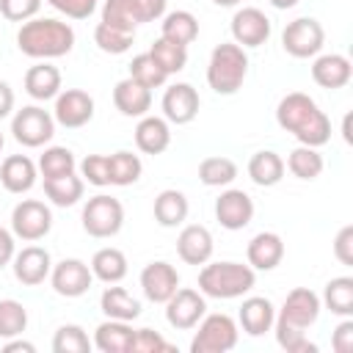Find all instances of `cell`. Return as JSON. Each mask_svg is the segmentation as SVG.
Masks as SVG:
<instances>
[{
    "label": "cell",
    "instance_id": "1",
    "mask_svg": "<svg viewBox=\"0 0 353 353\" xmlns=\"http://www.w3.org/2000/svg\"><path fill=\"white\" fill-rule=\"evenodd\" d=\"M320 295L312 292L309 287H295L284 303L281 312L273 320V331H276V342L287 350V353H314L317 345L309 342L306 328H312L320 317Z\"/></svg>",
    "mask_w": 353,
    "mask_h": 353
},
{
    "label": "cell",
    "instance_id": "2",
    "mask_svg": "<svg viewBox=\"0 0 353 353\" xmlns=\"http://www.w3.org/2000/svg\"><path fill=\"white\" fill-rule=\"evenodd\" d=\"M276 121H279L281 130H287L303 146L320 149V146H325L331 141V121H328V116L303 91H290V94H284L279 99Z\"/></svg>",
    "mask_w": 353,
    "mask_h": 353
},
{
    "label": "cell",
    "instance_id": "3",
    "mask_svg": "<svg viewBox=\"0 0 353 353\" xmlns=\"http://www.w3.org/2000/svg\"><path fill=\"white\" fill-rule=\"evenodd\" d=\"M17 47L22 55L36 61H50L69 55L74 47V30L69 22H61L55 17H33L19 25L17 30Z\"/></svg>",
    "mask_w": 353,
    "mask_h": 353
},
{
    "label": "cell",
    "instance_id": "4",
    "mask_svg": "<svg viewBox=\"0 0 353 353\" xmlns=\"http://www.w3.org/2000/svg\"><path fill=\"white\" fill-rule=\"evenodd\" d=\"M256 284V270L243 262H204L199 270V292L204 298L232 301L251 292Z\"/></svg>",
    "mask_w": 353,
    "mask_h": 353
},
{
    "label": "cell",
    "instance_id": "5",
    "mask_svg": "<svg viewBox=\"0 0 353 353\" xmlns=\"http://www.w3.org/2000/svg\"><path fill=\"white\" fill-rule=\"evenodd\" d=\"M248 74V55L245 47L234 44V41H223L210 52V63H207V83L215 94L221 97H232L243 88Z\"/></svg>",
    "mask_w": 353,
    "mask_h": 353
},
{
    "label": "cell",
    "instance_id": "6",
    "mask_svg": "<svg viewBox=\"0 0 353 353\" xmlns=\"http://www.w3.org/2000/svg\"><path fill=\"white\" fill-rule=\"evenodd\" d=\"M83 229L85 234L97 237V240H108L116 237L124 226V207L119 199L108 196V193H97L83 204Z\"/></svg>",
    "mask_w": 353,
    "mask_h": 353
},
{
    "label": "cell",
    "instance_id": "7",
    "mask_svg": "<svg viewBox=\"0 0 353 353\" xmlns=\"http://www.w3.org/2000/svg\"><path fill=\"white\" fill-rule=\"evenodd\" d=\"M240 328L234 323V317L215 312V314H204L199 320V331L190 339V353H226L237 345Z\"/></svg>",
    "mask_w": 353,
    "mask_h": 353
},
{
    "label": "cell",
    "instance_id": "8",
    "mask_svg": "<svg viewBox=\"0 0 353 353\" xmlns=\"http://www.w3.org/2000/svg\"><path fill=\"white\" fill-rule=\"evenodd\" d=\"M11 135H14L17 143H22L28 149H39V146H44V143L52 141V135H55V119L41 105H25L11 119Z\"/></svg>",
    "mask_w": 353,
    "mask_h": 353
},
{
    "label": "cell",
    "instance_id": "9",
    "mask_svg": "<svg viewBox=\"0 0 353 353\" xmlns=\"http://www.w3.org/2000/svg\"><path fill=\"white\" fill-rule=\"evenodd\" d=\"M323 44H325V30L314 17H298L287 22L281 33V47L292 58H314L320 55Z\"/></svg>",
    "mask_w": 353,
    "mask_h": 353
},
{
    "label": "cell",
    "instance_id": "10",
    "mask_svg": "<svg viewBox=\"0 0 353 353\" xmlns=\"http://www.w3.org/2000/svg\"><path fill=\"white\" fill-rule=\"evenodd\" d=\"M52 229V210L39 199H22L11 210V232L25 243H36L47 237Z\"/></svg>",
    "mask_w": 353,
    "mask_h": 353
},
{
    "label": "cell",
    "instance_id": "11",
    "mask_svg": "<svg viewBox=\"0 0 353 353\" xmlns=\"http://www.w3.org/2000/svg\"><path fill=\"white\" fill-rule=\"evenodd\" d=\"M207 314V301L193 287H176V292L165 301V320L176 331H190Z\"/></svg>",
    "mask_w": 353,
    "mask_h": 353
},
{
    "label": "cell",
    "instance_id": "12",
    "mask_svg": "<svg viewBox=\"0 0 353 353\" xmlns=\"http://www.w3.org/2000/svg\"><path fill=\"white\" fill-rule=\"evenodd\" d=\"M91 281H94L91 268L83 259H74V256L61 259L50 270V284H52V290L61 298H80V295H85L91 290Z\"/></svg>",
    "mask_w": 353,
    "mask_h": 353
},
{
    "label": "cell",
    "instance_id": "13",
    "mask_svg": "<svg viewBox=\"0 0 353 353\" xmlns=\"http://www.w3.org/2000/svg\"><path fill=\"white\" fill-rule=\"evenodd\" d=\"M52 119H55V124H61L66 130L85 127L94 119V99H91V94L83 91V88H66V91H61L55 97Z\"/></svg>",
    "mask_w": 353,
    "mask_h": 353
},
{
    "label": "cell",
    "instance_id": "14",
    "mask_svg": "<svg viewBox=\"0 0 353 353\" xmlns=\"http://www.w3.org/2000/svg\"><path fill=\"white\" fill-rule=\"evenodd\" d=\"M163 119L168 124H190L196 116H199V108H201V99H199V91L190 85V83H174L165 88L163 94Z\"/></svg>",
    "mask_w": 353,
    "mask_h": 353
},
{
    "label": "cell",
    "instance_id": "15",
    "mask_svg": "<svg viewBox=\"0 0 353 353\" xmlns=\"http://www.w3.org/2000/svg\"><path fill=\"white\" fill-rule=\"evenodd\" d=\"M254 218V201L245 190L240 188H229L215 199V221L229 229V232H240L251 223Z\"/></svg>",
    "mask_w": 353,
    "mask_h": 353
},
{
    "label": "cell",
    "instance_id": "16",
    "mask_svg": "<svg viewBox=\"0 0 353 353\" xmlns=\"http://www.w3.org/2000/svg\"><path fill=\"white\" fill-rule=\"evenodd\" d=\"M232 39L240 47H262L270 39V19L254 6H243L232 17Z\"/></svg>",
    "mask_w": 353,
    "mask_h": 353
},
{
    "label": "cell",
    "instance_id": "17",
    "mask_svg": "<svg viewBox=\"0 0 353 353\" xmlns=\"http://www.w3.org/2000/svg\"><path fill=\"white\" fill-rule=\"evenodd\" d=\"M11 268H14V279L25 287H39L44 284V279H50V270H52V256L47 248L41 245H25L22 251L14 254L11 259Z\"/></svg>",
    "mask_w": 353,
    "mask_h": 353
},
{
    "label": "cell",
    "instance_id": "18",
    "mask_svg": "<svg viewBox=\"0 0 353 353\" xmlns=\"http://www.w3.org/2000/svg\"><path fill=\"white\" fill-rule=\"evenodd\" d=\"M176 287H179V273L165 259L149 262L141 270V290H143L146 301H152V303H165L176 292Z\"/></svg>",
    "mask_w": 353,
    "mask_h": 353
},
{
    "label": "cell",
    "instance_id": "19",
    "mask_svg": "<svg viewBox=\"0 0 353 353\" xmlns=\"http://www.w3.org/2000/svg\"><path fill=\"white\" fill-rule=\"evenodd\" d=\"M350 74H353V63H350L347 55H342V52L314 55L312 80H314L320 88H328V91L345 88V85L350 83Z\"/></svg>",
    "mask_w": 353,
    "mask_h": 353
},
{
    "label": "cell",
    "instance_id": "20",
    "mask_svg": "<svg viewBox=\"0 0 353 353\" xmlns=\"http://www.w3.org/2000/svg\"><path fill=\"white\" fill-rule=\"evenodd\" d=\"M212 248H215V243H212V234H210L207 226H201V223L182 226V232L176 237V254H179V259L185 265H196L199 268V265L210 262Z\"/></svg>",
    "mask_w": 353,
    "mask_h": 353
},
{
    "label": "cell",
    "instance_id": "21",
    "mask_svg": "<svg viewBox=\"0 0 353 353\" xmlns=\"http://www.w3.org/2000/svg\"><path fill=\"white\" fill-rule=\"evenodd\" d=\"M113 105H116V110H119L121 116H127V119H141V116H146L149 108H152V88L141 85V83L132 80V77H124V80H119L116 88H113Z\"/></svg>",
    "mask_w": 353,
    "mask_h": 353
},
{
    "label": "cell",
    "instance_id": "22",
    "mask_svg": "<svg viewBox=\"0 0 353 353\" xmlns=\"http://www.w3.org/2000/svg\"><path fill=\"white\" fill-rule=\"evenodd\" d=\"M36 176H39V165L28 154H8L0 163V185L8 193H17V196L28 193L36 185Z\"/></svg>",
    "mask_w": 353,
    "mask_h": 353
},
{
    "label": "cell",
    "instance_id": "23",
    "mask_svg": "<svg viewBox=\"0 0 353 353\" xmlns=\"http://www.w3.org/2000/svg\"><path fill=\"white\" fill-rule=\"evenodd\" d=\"M245 256L254 270H273L284 259V240L276 232H259L248 240Z\"/></svg>",
    "mask_w": 353,
    "mask_h": 353
},
{
    "label": "cell",
    "instance_id": "24",
    "mask_svg": "<svg viewBox=\"0 0 353 353\" xmlns=\"http://www.w3.org/2000/svg\"><path fill=\"white\" fill-rule=\"evenodd\" d=\"M135 146L143 154H163L171 146V127L163 116H141L135 127Z\"/></svg>",
    "mask_w": 353,
    "mask_h": 353
},
{
    "label": "cell",
    "instance_id": "25",
    "mask_svg": "<svg viewBox=\"0 0 353 353\" xmlns=\"http://www.w3.org/2000/svg\"><path fill=\"white\" fill-rule=\"evenodd\" d=\"M237 320H240V328H243L248 336H262V334H268V331L273 328L276 309H273V303H270L268 298L251 295V298L243 301Z\"/></svg>",
    "mask_w": 353,
    "mask_h": 353
},
{
    "label": "cell",
    "instance_id": "26",
    "mask_svg": "<svg viewBox=\"0 0 353 353\" xmlns=\"http://www.w3.org/2000/svg\"><path fill=\"white\" fill-rule=\"evenodd\" d=\"M135 339V328L127 320H105L94 331V347L102 353H130Z\"/></svg>",
    "mask_w": 353,
    "mask_h": 353
},
{
    "label": "cell",
    "instance_id": "27",
    "mask_svg": "<svg viewBox=\"0 0 353 353\" xmlns=\"http://www.w3.org/2000/svg\"><path fill=\"white\" fill-rule=\"evenodd\" d=\"M25 91L30 99L36 102H47V99H55L61 94V72L58 66L41 61L36 66H30L25 72Z\"/></svg>",
    "mask_w": 353,
    "mask_h": 353
},
{
    "label": "cell",
    "instance_id": "28",
    "mask_svg": "<svg viewBox=\"0 0 353 353\" xmlns=\"http://www.w3.org/2000/svg\"><path fill=\"white\" fill-rule=\"evenodd\" d=\"M190 212V204H188V196L176 188H165L157 193L154 199V221L163 226V229H174V226H182L185 218Z\"/></svg>",
    "mask_w": 353,
    "mask_h": 353
},
{
    "label": "cell",
    "instance_id": "29",
    "mask_svg": "<svg viewBox=\"0 0 353 353\" xmlns=\"http://www.w3.org/2000/svg\"><path fill=\"white\" fill-rule=\"evenodd\" d=\"M160 36L168 39V41H174V44L188 47V44H193L196 36H199V19H196L190 11H185V8L168 11V14H163Z\"/></svg>",
    "mask_w": 353,
    "mask_h": 353
},
{
    "label": "cell",
    "instance_id": "30",
    "mask_svg": "<svg viewBox=\"0 0 353 353\" xmlns=\"http://www.w3.org/2000/svg\"><path fill=\"white\" fill-rule=\"evenodd\" d=\"M248 176L254 185L259 188H273L281 182L284 176V160L281 154H276L273 149H262V152H254L251 160H248Z\"/></svg>",
    "mask_w": 353,
    "mask_h": 353
},
{
    "label": "cell",
    "instance_id": "31",
    "mask_svg": "<svg viewBox=\"0 0 353 353\" xmlns=\"http://www.w3.org/2000/svg\"><path fill=\"white\" fill-rule=\"evenodd\" d=\"M99 309L110 320H127V323H132L135 317H141V301L132 298L124 287H108L102 292V298H99Z\"/></svg>",
    "mask_w": 353,
    "mask_h": 353
},
{
    "label": "cell",
    "instance_id": "32",
    "mask_svg": "<svg viewBox=\"0 0 353 353\" xmlns=\"http://www.w3.org/2000/svg\"><path fill=\"white\" fill-rule=\"evenodd\" d=\"M88 268H91L94 279H99L105 284H119L127 276V256H124V251L108 245V248H99L91 256V265Z\"/></svg>",
    "mask_w": 353,
    "mask_h": 353
},
{
    "label": "cell",
    "instance_id": "33",
    "mask_svg": "<svg viewBox=\"0 0 353 353\" xmlns=\"http://www.w3.org/2000/svg\"><path fill=\"white\" fill-rule=\"evenodd\" d=\"M108 174H110V185L116 188H127V185H135L143 174V163L138 154L121 149V152H113L108 154Z\"/></svg>",
    "mask_w": 353,
    "mask_h": 353
},
{
    "label": "cell",
    "instance_id": "34",
    "mask_svg": "<svg viewBox=\"0 0 353 353\" xmlns=\"http://www.w3.org/2000/svg\"><path fill=\"white\" fill-rule=\"evenodd\" d=\"M320 303L339 317H350L353 314V279L350 276H336L325 284Z\"/></svg>",
    "mask_w": 353,
    "mask_h": 353
},
{
    "label": "cell",
    "instance_id": "35",
    "mask_svg": "<svg viewBox=\"0 0 353 353\" xmlns=\"http://www.w3.org/2000/svg\"><path fill=\"white\" fill-rule=\"evenodd\" d=\"M85 182L77 174H66V176H55V179H44V196L55 204V207H72L83 199Z\"/></svg>",
    "mask_w": 353,
    "mask_h": 353
},
{
    "label": "cell",
    "instance_id": "36",
    "mask_svg": "<svg viewBox=\"0 0 353 353\" xmlns=\"http://www.w3.org/2000/svg\"><path fill=\"white\" fill-rule=\"evenodd\" d=\"M323 154L314 149V146H298V149H292L290 152V157H287V165L284 168H290V174L292 176H298V179H303V182H312V179H317L320 174H323Z\"/></svg>",
    "mask_w": 353,
    "mask_h": 353
},
{
    "label": "cell",
    "instance_id": "37",
    "mask_svg": "<svg viewBox=\"0 0 353 353\" xmlns=\"http://www.w3.org/2000/svg\"><path fill=\"white\" fill-rule=\"evenodd\" d=\"M199 179L207 188H226L237 179V163L229 160V157H221V154L204 157L199 163Z\"/></svg>",
    "mask_w": 353,
    "mask_h": 353
},
{
    "label": "cell",
    "instance_id": "38",
    "mask_svg": "<svg viewBox=\"0 0 353 353\" xmlns=\"http://www.w3.org/2000/svg\"><path fill=\"white\" fill-rule=\"evenodd\" d=\"M99 22L113 25V28H121V30H132V33H135L138 25H143L135 0H105V6H102V19H99Z\"/></svg>",
    "mask_w": 353,
    "mask_h": 353
},
{
    "label": "cell",
    "instance_id": "39",
    "mask_svg": "<svg viewBox=\"0 0 353 353\" xmlns=\"http://www.w3.org/2000/svg\"><path fill=\"white\" fill-rule=\"evenodd\" d=\"M77 168V160L72 154V149L66 146H50L44 149V154L39 157V174L44 179H55V176H66V174H74Z\"/></svg>",
    "mask_w": 353,
    "mask_h": 353
},
{
    "label": "cell",
    "instance_id": "40",
    "mask_svg": "<svg viewBox=\"0 0 353 353\" xmlns=\"http://www.w3.org/2000/svg\"><path fill=\"white\" fill-rule=\"evenodd\" d=\"M149 55L154 58V63H157L165 74H176V72H182L185 63H188V47L174 44V41H168V39H163V36L152 44Z\"/></svg>",
    "mask_w": 353,
    "mask_h": 353
},
{
    "label": "cell",
    "instance_id": "41",
    "mask_svg": "<svg viewBox=\"0 0 353 353\" xmlns=\"http://www.w3.org/2000/svg\"><path fill=\"white\" fill-rule=\"evenodd\" d=\"M132 39H135L132 30H121V28H113V25H105V22H97V28H94V44L108 55L127 52L132 47Z\"/></svg>",
    "mask_w": 353,
    "mask_h": 353
},
{
    "label": "cell",
    "instance_id": "42",
    "mask_svg": "<svg viewBox=\"0 0 353 353\" xmlns=\"http://www.w3.org/2000/svg\"><path fill=\"white\" fill-rule=\"evenodd\" d=\"M25 328H28V309L14 298L0 301V339H14Z\"/></svg>",
    "mask_w": 353,
    "mask_h": 353
},
{
    "label": "cell",
    "instance_id": "43",
    "mask_svg": "<svg viewBox=\"0 0 353 353\" xmlns=\"http://www.w3.org/2000/svg\"><path fill=\"white\" fill-rule=\"evenodd\" d=\"M52 350H55V353H88V350H91V339H88V334H85L80 325L66 323V325H61V328L55 331V336H52Z\"/></svg>",
    "mask_w": 353,
    "mask_h": 353
},
{
    "label": "cell",
    "instance_id": "44",
    "mask_svg": "<svg viewBox=\"0 0 353 353\" xmlns=\"http://www.w3.org/2000/svg\"><path fill=\"white\" fill-rule=\"evenodd\" d=\"M130 77L138 80V83L146 85V88H160V85L168 80V74L154 63V58H152L149 52L132 58V63H130Z\"/></svg>",
    "mask_w": 353,
    "mask_h": 353
},
{
    "label": "cell",
    "instance_id": "45",
    "mask_svg": "<svg viewBox=\"0 0 353 353\" xmlns=\"http://www.w3.org/2000/svg\"><path fill=\"white\" fill-rule=\"evenodd\" d=\"M80 176L83 182L94 185V188H108L110 185V174H108V154H88L80 163Z\"/></svg>",
    "mask_w": 353,
    "mask_h": 353
},
{
    "label": "cell",
    "instance_id": "46",
    "mask_svg": "<svg viewBox=\"0 0 353 353\" xmlns=\"http://www.w3.org/2000/svg\"><path fill=\"white\" fill-rule=\"evenodd\" d=\"M41 0H0V14L8 22H28L39 14Z\"/></svg>",
    "mask_w": 353,
    "mask_h": 353
},
{
    "label": "cell",
    "instance_id": "47",
    "mask_svg": "<svg viewBox=\"0 0 353 353\" xmlns=\"http://www.w3.org/2000/svg\"><path fill=\"white\" fill-rule=\"evenodd\" d=\"M160 350H174L157 331L152 328H135V339H132V350L130 353H160Z\"/></svg>",
    "mask_w": 353,
    "mask_h": 353
},
{
    "label": "cell",
    "instance_id": "48",
    "mask_svg": "<svg viewBox=\"0 0 353 353\" xmlns=\"http://www.w3.org/2000/svg\"><path fill=\"white\" fill-rule=\"evenodd\" d=\"M47 3L69 19H88L97 11V0H47Z\"/></svg>",
    "mask_w": 353,
    "mask_h": 353
},
{
    "label": "cell",
    "instance_id": "49",
    "mask_svg": "<svg viewBox=\"0 0 353 353\" xmlns=\"http://www.w3.org/2000/svg\"><path fill=\"white\" fill-rule=\"evenodd\" d=\"M334 256L342 265H353V226H342L334 237Z\"/></svg>",
    "mask_w": 353,
    "mask_h": 353
},
{
    "label": "cell",
    "instance_id": "50",
    "mask_svg": "<svg viewBox=\"0 0 353 353\" xmlns=\"http://www.w3.org/2000/svg\"><path fill=\"white\" fill-rule=\"evenodd\" d=\"M331 347H334L336 353H350V350H353V320H350V317H345V320L334 328V334H331Z\"/></svg>",
    "mask_w": 353,
    "mask_h": 353
},
{
    "label": "cell",
    "instance_id": "51",
    "mask_svg": "<svg viewBox=\"0 0 353 353\" xmlns=\"http://www.w3.org/2000/svg\"><path fill=\"white\" fill-rule=\"evenodd\" d=\"M135 3H138V11H141V19L154 22V19H163L168 0H135Z\"/></svg>",
    "mask_w": 353,
    "mask_h": 353
},
{
    "label": "cell",
    "instance_id": "52",
    "mask_svg": "<svg viewBox=\"0 0 353 353\" xmlns=\"http://www.w3.org/2000/svg\"><path fill=\"white\" fill-rule=\"evenodd\" d=\"M14 254H17L14 232H8V229H3V226H0V270H3L6 265H11Z\"/></svg>",
    "mask_w": 353,
    "mask_h": 353
},
{
    "label": "cell",
    "instance_id": "53",
    "mask_svg": "<svg viewBox=\"0 0 353 353\" xmlns=\"http://www.w3.org/2000/svg\"><path fill=\"white\" fill-rule=\"evenodd\" d=\"M11 110H14V91L6 80H0V119L11 116Z\"/></svg>",
    "mask_w": 353,
    "mask_h": 353
},
{
    "label": "cell",
    "instance_id": "54",
    "mask_svg": "<svg viewBox=\"0 0 353 353\" xmlns=\"http://www.w3.org/2000/svg\"><path fill=\"white\" fill-rule=\"evenodd\" d=\"M17 350H22V353H33L36 350V345L33 342H25V339H8L6 345H3V353H17Z\"/></svg>",
    "mask_w": 353,
    "mask_h": 353
},
{
    "label": "cell",
    "instance_id": "55",
    "mask_svg": "<svg viewBox=\"0 0 353 353\" xmlns=\"http://www.w3.org/2000/svg\"><path fill=\"white\" fill-rule=\"evenodd\" d=\"M273 8H279V11H287V8H292V6H298L301 0H268Z\"/></svg>",
    "mask_w": 353,
    "mask_h": 353
},
{
    "label": "cell",
    "instance_id": "56",
    "mask_svg": "<svg viewBox=\"0 0 353 353\" xmlns=\"http://www.w3.org/2000/svg\"><path fill=\"white\" fill-rule=\"evenodd\" d=\"M215 6H221V8H234V6H240L243 0H212Z\"/></svg>",
    "mask_w": 353,
    "mask_h": 353
},
{
    "label": "cell",
    "instance_id": "57",
    "mask_svg": "<svg viewBox=\"0 0 353 353\" xmlns=\"http://www.w3.org/2000/svg\"><path fill=\"white\" fill-rule=\"evenodd\" d=\"M342 135H345V141L350 143V113L345 116V124H342Z\"/></svg>",
    "mask_w": 353,
    "mask_h": 353
},
{
    "label": "cell",
    "instance_id": "58",
    "mask_svg": "<svg viewBox=\"0 0 353 353\" xmlns=\"http://www.w3.org/2000/svg\"><path fill=\"white\" fill-rule=\"evenodd\" d=\"M3 143H6V138H3V132H0V152H3Z\"/></svg>",
    "mask_w": 353,
    "mask_h": 353
}]
</instances>
